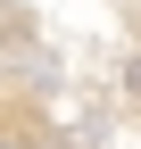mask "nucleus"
I'll return each instance as SVG.
<instances>
[{
	"mask_svg": "<svg viewBox=\"0 0 141 149\" xmlns=\"http://www.w3.org/2000/svg\"><path fill=\"white\" fill-rule=\"evenodd\" d=\"M0 149H141V0H0Z\"/></svg>",
	"mask_w": 141,
	"mask_h": 149,
	"instance_id": "f257e3e1",
	"label": "nucleus"
}]
</instances>
